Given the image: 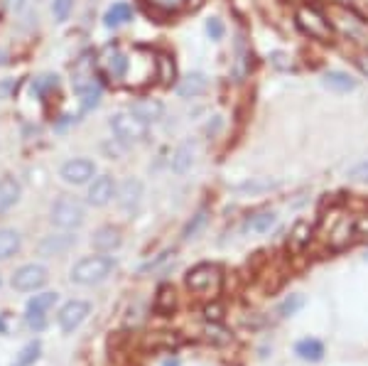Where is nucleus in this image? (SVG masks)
Returning <instances> with one entry per match:
<instances>
[{"instance_id": "25", "label": "nucleus", "mask_w": 368, "mask_h": 366, "mask_svg": "<svg viewBox=\"0 0 368 366\" xmlns=\"http://www.w3.org/2000/svg\"><path fill=\"white\" fill-rule=\"evenodd\" d=\"M177 91H179V96H199V94H204L206 91V79H204V74H189V76H184L182 79V84L177 86Z\"/></svg>"}, {"instance_id": "14", "label": "nucleus", "mask_w": 368, "mask_h": 366, "mask_svg": "<svg viewBox=\"0 0 368 366\" xmlns=\"http://www.w3.org/2000/svg\"><path fill=\"white\" fill-rule=\"evenodd\" d=\"M351 244H356L354 219H341L339 224H336V229L331 231L329 246H331V251H344V249H349Z\"/></svg>"}, {"instance_id": "7", "label": "nucleus", "mask_w": 368, "mask_h": 366, "mask_svg": "<svg viewBox=\"0 0 368 366\" xmlns=\"http://www.w3.org/2000/svg\"><path fill=\"white\" fill-rule=\"evenodd\" d=\"M297 23L309 37H314V40H329L331 37V25L326 23L324 15L317 13V10L299 8L297 10Z\"/></svg>"}, {"instance_id": "27", "label": "nucleus", "mask_w": 368, "mask_h": 366, "mask_svg": "<svg viewBox=\"0 0 368 366\" xmlns=\"http://www.w3.org/2000/svg\"><path fill=\"white\" fill-rule=\"evenodd\" d=\"M206 221H209V209H199L189 221H186V226H184V231H182V239L184 241L194 239V236L206 226Z\"/></svg>"}, {"instance_id": "11", "label": "nucleus", "mask_w": 368, "mask_h": 366, "mask_svg": "<svg viewBox=\"0 0 368 366\" xmlns=\"http://www.w3.org/2000/svg\"><path fill=\"white\" fill-rule=\"evenodd\" d=\"M116 197V182L111 175H101L91 182L89 187V204L91 207H106Z\"/></svg>"}, {"instance_id": "12", "label": "nucleus", "mask_w": 368, "mask_h": 366, "mask_svg": "<svg viewBox=\"0 0 368 366\" xmlns=\"http://www.w3.org/2000/svg\"><path fill=\"white\" fill-rule=\"evenodd\" d=\"M76 244V236L69 234V231H64V234H52V236H44L42 241H40V254L42 256H61L66 254V251L71 249V246Z\"/></svg>"}, {"instance_id": "15", "label": "nucleus", "mask_w": 368, "mask_h": 366, "mask_svg": "<svg viewBox=\"0 0 368 366\" xmlns=\"http://www.w3.org/2000/svg\"><path fill=\"white\" fill-rule=\"evenodd\" d=\"M174 307H177V295H174V288L162 283L155 293V300H153V310L160 317H172Z\"/></svg>"}, {"instance_id": "42", "label": "nucleus", "mask_w": 368, "mask_h": 366, "mask_svg": "<svg viewBox=\"0 0 368 366\" xmlns=\"http://www.w3.org/2000/svg\"><path fill=\"white\" fill-rule=\"evenodd\" d=\"M0 285H3V278H0Z\"/></svg>"}, {"instance_id": "18", "label": "nucleus", "mask_w": 368, "mask_h": 366, "mask_svg": "<svg viewBox=\"0 0 368 366\" xmlns=\"http://www.w3.org/2000/svg\"><path fill=\"white\" fill-rule=\"evenodd\" d=\"M295 354L304 362H322L324 359V344L314 337H304L295 344Z\"/></svg>"}, {"instance_id": "19", "label": "nucleus", "mask_w": 368, "mask_h": 366, "mask_svg": "<svg viewBox=\"0 0 368 366\" xmlns=\"http://www.w3.org/2000/svg\"><path fill=\"white\" fill-rule=\"evenodd\" d=\"M23 249V236L15 229H0V261L13 259Z\"/></svg>"}, {"instance_id": "1", "label": "nucleus", "mask_w": 368, "mask_h": 366, "mask_svg": "<svg viewBox=\"0 0 368 366\" xmlns=\"http://www.w3.org/2000/svg\"><path fill=\"white\" fill-rule=\"evenodd\" d=\"M116 268V261L111 256H86L71 268V283L76 285H96L103 283Z\"/></svg>"}, {"instance_id": "40", "label": "nucleus", "mask_w": 368, "mask_h": 366, "mask_svg": "<svg viewBox=\"0 0 368 366\" xmlns=\"http://www.w3.org/2000/svg\"><path fill=\"white\" fill-rule=\"evenodd\" d=\"M356 64H359V69L368 76V54H359V57H356Z\"/></svg>"}, {"instance_id": "13", "label": "nucleus", "mask_w": 368, "mask_h": 366, "mask_svg": "<svg viewBox=\"0 0 368 366\" xmlns=\"http://www.w3.org/2000/svg\"><path fill=\"white\" fill-rule=\"evenodd\" d=\"M121 241H123V234L118 226H101V229L93 234L91 246L96 251H101V254H111V251H116L118 246H121Z\"/></svg>"}, {"instance_id": "23", "label": "nucleus", "mask_w": 368, "mask_h": 366, "mask_svg": "<svg viewBox=\"0 0 368 366\" xmlns=\"http://www.w3.org/2000/svg\"><path fill=\"white\" fill-rule=\"evenodd\" d=\"M312 231L314 226L309 224V221H297V224L292 226V231H290V246H292L295 251H302L304 246L309 244V239H312Z\"/></svg>"}, {"instance_id": "10", "label": "nucleus", "mask_w": 368, "mask_h": 366, "mask_svg": "<svg viewBox=\"0 0 368 366\" xmlns=\"http://www.w3.org/2000/svg\"><path fill=\"white\" fill-rule=\"evenodd\" d=\"M71 84H74V89L79 91L81 96L89 94L91 89H96V76H93V59L91 54H84L79 61H76L74 66V79H71Z\"/></svg>"}, {"instance_id": "36", "label": "nucleus", "mask_w": 368, "mask_h": 366, "mask_svg": "<svg viewBox=\"0 0 368 366\" xmlns=\"http://www.w3.org/2000/svg\"><path fill=\"white\" fill-rule=\"evenodd\" d=\"M356 226V241H368V216H354Z\"/></svg>"}, {"instance_id": "37", "label": "nucleus", "mask_w": 368, "mask_h": 366, "mask_svg": "<svg viewBox=\"0 0 368 366\" xmlns=\"http://www.w3.org/2000/svg\"><path fill=\"white\" fill-rule=\"evenodd\" d=\"M206 33H209L211 40H221L224 37V25H221L219 18H211L209 23H206Z\"/></svg>"}, {"instance_id": "2", "label": "nucleus", "mask_w": 368, "mask_h": 366, "mask_svg": "<svg viewBox=\"0 0 368 366\" xmlns=\"http://www.w3.org/2000/svg\"><path fill=\"white\" fill-rule=\"evenodd\" d=\"M111 131L121 143L136 146V143H143L145 138H148V123H145L138 113L123 111L111 118Z\"/></svg>"}, {"instance_id": "5", "label": "nucleus", "mask_w": 368, "mask_h": 366, "mask_svg": "<svg viewBox=\"0 0 368 366\" xmlns=\"http://www.w3.org/2000/svg\"><path fill=\"white\" fill-rule=\"evenodd\" d=\"M47 278H49V273H47L44 266H40V263H28V266H20L18 271L13 273V288L20 293H35L40 290V288L47 283Z\"/></svg>"}, {"instance_id": "22", "label": "nucleus", "mask_w": 368, "mask_h": 366, "mask_svg": "<svg viewBox=\"0 0 368 366\" xmlns=\"http://www.w3.org/2000/svg\"><path fill=\"white\" fill-rule=\"evenodd\" d=\"M128 20H133V8L128 3H116L108 8V13L103 15V23L106 28H121Z\"/></svg>"}, {"instance_id": "31", "label": "nucleus", "mask_w": 368, "mask_h": 366, "mask_svg": "<svg viewBox=\"0 0 368 366\" xmlns=\"http://www.w3.org/2000/svg\"><path fill=\"white\" fill-rule=\"evenodd\" d=\"M133 113H138L145 123H150V121H158V118L162 116V106H160L158 101H143V104L133 106Z\"/></svg>"}, {"instance_id": "24", "label": "nucleus", "mask_w": 368, "mask_h": 366, "mask_svg": "<svg viewBox=\"0 0 368 366\" xmlns=\"http://www.w3.org/2000/svg\"><path fill=\"white\" fill-rule=\"evenodd\" d=\"M172 170L177 175H184L186 170L194 165V146H189V143H184V146H179L177 150L172 153Z\"/></svg>"}, {"instance_id": "9", "label": "nucleus", "mask_w": 368, "mask_h": 366, "mask_svg": "<svg viewBox=\"0 0 368 366\" xmlns=\"http://www.w3.org/2000/svg\"><path fill=\"white\" fill-rule=\"evenodd\" d=\"M116 197H118L121 209L133 214V211H138L140 202H143V182H140V179H133V177L126 179V182L116 189Z\"/></svg>"}, {"instance_id": "16", "label": "nucleus", "mask_w": 368, "mask_h": 366, "mask_svg": "<svg viewBox=\"0 0 368 366\" xmlns=\"http://www.w3.org/2000/svg\"><path fill=\"white\" fill-rule=\"evenodd\" d=\"M20 182L15 177H3L0 179V216L3 214H8L10 209L18 204V199H20Z\"/></svg>"}, {"instance_id": "30", "label": "nucleus", "mask_w": 368, "mask_h": 366, "mask_svg": "<svg viewBox=\"0 0 368 366\" xmlns=\"http://www.w3.org/2000/svg\"><path fill=\"white\" fill-rule=\"evenodd\" d=\"M302 305H304V297L299 295V293H295V295H290V297H285L283 302L278 305V317H292L295 312H299L302 310Z\"/></svg>"}, {"instance_id": "41", "label": "nucleus", "mask_w": 368, "mask_h": 366, "mask_svg": "<svg viewBox=\"0 0 368 366\" xmlns=\"http://www.w3.org/2000/svg\"><path fill=\"white\" fill-rule=\"evenodd\" d=\"M13 86H15L13 81H5V84H0V96H5V94H8V91L13 89Z\"/></svg>"}, {"instance_id": "20", "label": "nucleus", "mask_w": 368, "mask_h": 366, "mask_svg": "<svg viewBox=\"0 0 368 366\" xmlns=\"http://www.w3.org/2000/svg\"><path fill=\"white\" fill-rule=\"evenodd\" d=\"M275 224H278L275 211H258V214L248 216V221H246L243 229L251 231V234H268V231H271Z\"/></svg>"}, {"instance_id": "34", "label": "nucleus", "mask_w": 368, "mask_h": 366, "mask_svg": "<svg viewBox=\"0 0 368 366\" xmlns=\"http://www.w3.org/2000/svg\"><path fill=\"white\" fill-rule=\"evenodd\" d=\"M204 317H206V322L219 324L221 319H224V307H221L219 302H214V305H206L204 307Z\"/></svg>"}, {"instance_id": "26", "label": "nucleus", "mask_w": 368, "mask_h": 366, "mask_svg": "<svg viewBox=\"0 0 368 366\" xmlns=\"http://www.w3.org/2000/svg\"><path fill=\"white\" fill-rule=\"evenodd\" d=\"M57 300H59L57 293H40V295H35L32 300L28 302V314H47V310H49Z\"/></svg>"}, {"instance_id": "4", "label": "nucleus", "mask_w": 368, "mask_h": 366, "mask_svg": "<svg viewBox=\"0 0 368 366\" xmlns=\"http://www.w3.org/2000/svg\"><path fill=\"white\" fill-rule=\"evenodd\" d=\"M52 224L59 226L64 231H74L84 224L86 219V211H84V204L74 197H59L54 204H52Z\"/></svg>"}, {"instance_id": "28", "label": "nucleus", "mask_w": 368, "mask_h": 366, "mask_svg": "<svg viewBox=\"0 0 368 366\" xmlns=\"http://www.w3.org/2000/svg\"><path fill=\"white\" fill-rule=\"evenodd\" d=\"M40 352H42V344L40 342H30L20 349V354L15 357V362L10 366H32L40 359Z\"/></svg>"}, {"instance_id": "3", "label": "nucleus", "mask_w": 368, "mask_h": 366, "mask_svg": "<svg viewBox=\"0 0 368 366\" xmlns=\"http://www.w3.org/2000/svg\"><path fill=\"white\" fill-rule=\"evenodd\" d=\"M221 281H224V276H221V268L216 263H199V266L189 268V273L184 278V285L191 293L206 295V293H219Z\"/></svg>"}, {"instance_id": "32", "label": "nucleus", "mask_w": 368, "mask_h": 366, "mask_svg": "<svg viewBox=\"0 0 368 366\" xmlns=\"http://www.w3.org/2000/svg\"><path fill=\"white\" fill-rule=\"evenodd\" d=\"M71 10H74V0H54L52 3V15H54L57 23H64Z\"/></svg>"}, {"instance_id": "38", "label": "nucleus", "mask_w": 368, "mask_h": 366, "mask_svg": "<svg viewBox=\"0 0 368 366\" xmlns=\"http://www.w3.org/2000/svg\"><path fill=\"white\" fill-rule=\"evenodd\" d=\"M170 256H172V251H165V254H160V256H158V259H155V261L145 263V266H143V268H140V271H143V273H148V271H155V268H158V266H160V263H165V261H167V259H170Z\"/></svg>"}, {"instance_id": "6", "label": "nucleus", "mask_w": 368, "mask_h": 366, "mask_svg": "<svg viewBox=\"0 0 368 366\" xmlns=\"http://www.w3.org/2000/svg\"><path fill=\"white\" fill-rule=\"evenodd\" d=\"M91 305L86 300H69L59 312H57V322L64 334H71L74 329H79L84 324V319L89 317Z\"/></svg>"}, {"instance_id": "17", "label": "nucleus", "mask_w": 368, "mask_h": 366, "mask_svg": "<svg viewBox=\"0 0 368 366\" xmlns=\"http://www.w3.org/2000/svg\"><path fill=\"white\" fill-rule=\"evenodd\" d=\"M103 64H106V71L113 79H123L128 71V57L118 47H108L106 52H103Z\"/></svg>"}, {"instance_id": "35", "label": "nucleus", "mask_w": 368, "mask_h": 366, "mask_svg": "<svg viewBox=\"0 0 368 366\" xmlns=\"http://www.w3.org/2000/svg\"><path fill=\"white\" fill-rule=\"evenodd\" d=\"M349 179L354 182H368V163H359L349 170Z\"/></svg>"}, {"instance_id": "39", "label": "nucleus", "mask_w": 368, "mask_h": 366, "mask_svg": "<svg viewBox=\"0 0 368 366\" xmlns=\"http://www.w3.org/2000/svg\"><path fill=\"white\" fill-rule=\"evenodd\" d=\"M28 324L32 329H42L44 327V314H28Z\"/></svg>"}, {"instance_id": "8", "label": "nucleus", "mask_w": 368, "mask_h": 366, "mask_svg": "<svg viewBox=\"0 0 368 366\" xmlns=\"http://www.w3.org/2000/svg\"><path fill=\"white\" fill-rule=\"evenodd\" d=\"M61 179L66 184H86L96 175V165L86 158H74L69 163L61 165Z\"/></svg>"}, {"instance_id": "33", "label": "nucleus", "mask_w": 368, "mask_h": 366, "mask_svg": "<svg viewBox=\"0 0 368 366\" xmlns=\"http://www.w3.org/2000/svg\"><path fill=\"white\" fill-rule=\"evenodd\" d=\"M153 8L162 10V13H174V10H179L182 5L186 3V0H148Z\"/></svg>"}, {"instance_id": "21", "label": "nucleus", "mask_w": 368, "mask_h": 366, "mask_svg": "<svg viewBox=\"0 0 368 366\" xmlns=\"http://www.w3.org/2000/svg\"><path fill=\"white\" fill-rule=\"evenodd\" d=\"M322 81H324V86L339 91V94H346V91H354L356 89V79H351L349 74H344V71H336V69L324 71Z\"/></svg>"}, {"instance_id": "29", "label": "nucleus", "mask_w": 368, "mask_h": 366, "mask_svg": "<svg viewBox=\"0 0 368 366\" xmlns=\"http://www.w3.org/2000/svg\"><path fill=\"white\" fill-rule=\"evenodd\" d=\"M280 187L278 179H263V177H256V179H248V182L238 184V192H251V194H258V192H271V189Z\"/></svg>"}]
</instances>
